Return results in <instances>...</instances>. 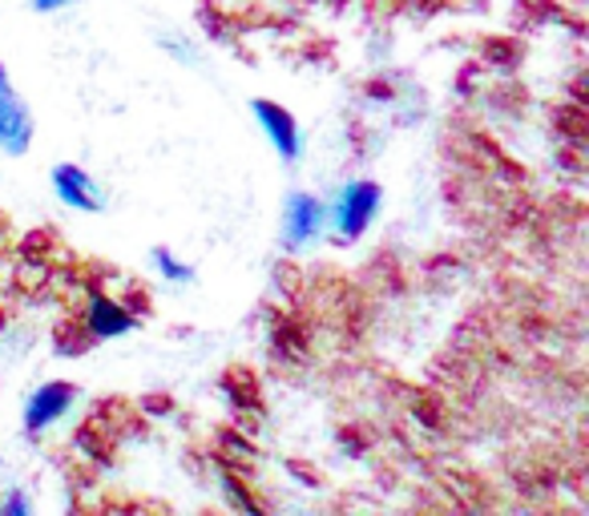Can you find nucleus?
Here are the masks:
<instances>
[{
  "instance_id": "obj_10",
  "label": "nucleus",
  "mask_w": 589,
  "mask_h": 516,
  "mask_svg": "<svg viewBox=\"0 0 589 516\" xmlns=\"http://www.w3.org/2000/svg\"><path fill=\"white\" fill-rule=\"evenodd\" d=\"M0 513H28V501L25 496H9V501L0 504Z\"/></svg>"
},
{
  "instance_id": "obj_4",
  "label": "nucleus",
  "mask_w": 589,
  "mask_h": 516,
  "mask_svg": "<svg viewBox=\"0 0 589 516\" xmlns=\"http://www.w3.org/2000/svg\"><path fill=\"white\" fill-rule=\"evenodd\" d=\"M53 190H57V199L65 202V206H73V211H85V214L106 211V190L89 178V170H81L73 161H65V166L53 170Z\"/></svg>"
},
{
  "instance_id": "obj_1",
  "label": "nucleus",
  "mask_w": 589,
  "mask_h": 516,
  "mask_svg": "<svg viewBox=\"0 0 589 516\" xmlns=\"http://www.w3.org/2000/svg\"><path fill=\"white\" fill-rule=\"evenodd\" d=\"M33 109L25 106V97L16 93L9 69L0 65V149L9 158H25L33 146Z\"/></svg>"
},
{
  "instance_id": "obj_2",
  "label": "nucleus",
  "mask_w": 589,
  "mask_h": 516,
  "mask_svg": "<svg viewBox=\"0 0 589 516\" xmlns=\"http://www.w3.org/2000/svg\"><path fill=\"white\" fill-rule=\"evenodd\" d=\"M375 211H380V185L375 182H348L339 190V199L332 206V223L339 226L344 239H360L363 230L372 226Z\"/></svg>"
},
{
  "instance_id": "obj_9",
  "label": "nucleus",
  "mask_w": 589,
  "mask_h": 516,
  "mask_svg": "<svg viewBox=\"0 0 589 516\" xmlns=\"http://www.w3.org/2000/svg\"><path fill=\"white\" fill-rule=\"evenodd\" d=\"M65 4H73V0H33L37 13H57V9H65Z\"/></svg>"
},
{
  "instance_id": "obj_7",
  "label": "nucleus",
  "mask_w": 589,
  "mask_h": 516,
  "mask_svg": "<svg viewBox=\"0 0 589 516\" xmlns=\"http://www.w3.org/2000/svg\"><path fill=\"white\" fill-rule=\"evenodd\" d=\"M134 323H137V319L130 315L121 303L106 299V295H94V299H89L85 327H89V335H94V339H118V335L134 332Z\"/></svg>"
},
{
  "instance_id": "obj_6",
  "label": "nucleus",
  "mask_w": 589,
  "mask_h": 516,
  "mask_svg": "<svg viewBox=\"0 0 589 516\" xmlns=\"http://www.w3.org/2000/svg\"><path fill=\"white\" fill-rule=\"evenodd\" d=\"M251 113H255V121L263 125V133L275 142V149H279L283 158L294 161L299 154H303V133H299V121H294L287 109L275 106V101L255 97V101H251Z\"/></svg>"
},
{
  "instance_id": "obj_8",
  "label": "nucleus",
  "mask_w": 589,
  "mask_h": 516,
  "mask_svg": "<svg viewBox=\"0 0 589 516\" xmlns=\"http://www.w3.org/2000/svg\"><path fill=\"white\" fill-rule=\"evenodd\" d=\"M154 266L161 271V278H170V283H178V287H187V283H194V266H187V263H178L175 254L170 251H154Z\"/></svg>"
},
{
  "instance_id": "obj_3",
  "label": "nucleus",
  "mask_w": 589,
  "mask_h": 516,
  "mask_svg": "<svg viewBox=\"0 0 589 516\" xmlns=\"http://www.w3.org/2000/svg\"><path fill=\"white\" fill-rule=\"evenodd\" d=\"M327 226V206L311 194H291L287 211H283V247L287 251H303L323 235Z\"/></svg>"
},
{
  "instance_id": "obj_5",
  "label": "nucleus",
  "mask_w": 589,
  "mask_h": 516,
  "mask_svg": "<svg viewBox=\"0 0 589 516\" xmlns=\"http://www.w3.org/2000/svg\"><path fill=\"white\" fill-rule=\"evenodd\" d=\"M73 399H77V387L65 384V380L37 387L25 404V428L28 432H45V428H53L57 420H65V411L73 408Z\"/></svg>"
}]
</instances>
